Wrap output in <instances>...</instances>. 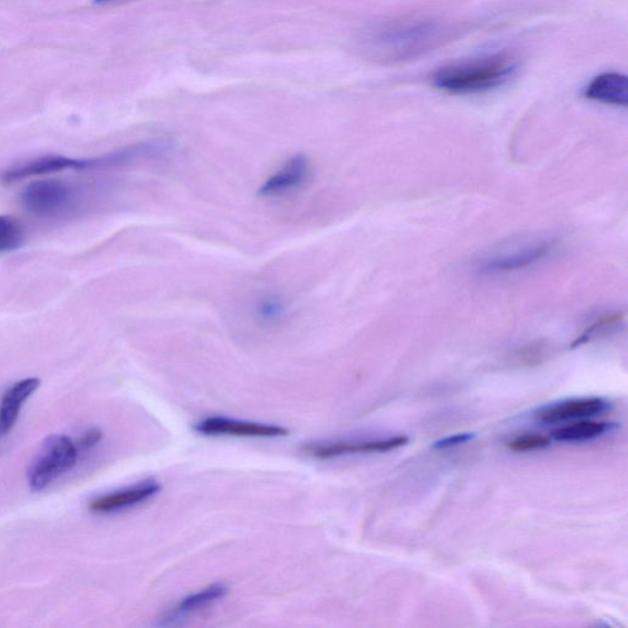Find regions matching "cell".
Returning a JSON list of instances; mask_svg holds the SVG:
<instances>
[{"label": "cell", "mask_w": 628, "mask_h": 628, "mask_svg": "<svg viewBox=\"0 0 628 628\" xmlns=\"http://www.w3.org/2000/svg\"><path fill=\"white\" fill-rule=\"evenodd\" d=\"M160 491L161 485L157 480H144L136 485L98 497L90 503L89 509L94 513L119 512L147 502Z\"/></svg>", "instance_id": "8"}, {"label": "cell", "mask_w": 628, "mask_h": 628, "mask_svg": "<svg viewBox=\"0 0 628 628\" xmlns=\"http://www.w3.org/2000/svg\"><path fill=\"white\" fill-rule=\"evenodd\" d=\"M79 448L71 437L52 434L27 469V484L33 492L43 491L48 486L71 471L78 463Z\"/></svg>", "instance_id": "3"}, {"label": "cell", "mask_w": 628, "mask_h": 628, "mask_svg": "<svg viewBox=\"0 0 628 628\" xmlns=\"http://www.w3.org/2000/svg\"><path fill=\"white\" fill-rule=\"evenodd\" d=\"M585 98L606 105L627 106L628 79L619 72H604L586 86Z\"/></svg>", "instance_id": "13"}, {"label": "cell", "mask_w": 628, "mask_h": 628, "mask_svg": "<svg viewBox=\"0 0 628 628\" xmlns=\"http://www.w3.org/2000/svg\"><path fill=\"white\" fill-rule=\"evenodd\" d=\"M74 198L75 193L71 186L57 179L34 181L22 193L24 208L37 216H52L65 212Z\"/></svg>", "instance_id": "6"}, {"label": "cell", "mask_w": 628, "mask_h": 628, "mask_svg": "<svg viewBox=\"0 0 628 628\" xmlns=\"http://www.w3.org/2000/svg\"><path fill=\"white\" fill-rule=\"evenodd\" d=\"M607 406L609 404L602 398L572 399L541 409L537 413V419L544 424L574 423L600 415Z\"/></svg>", "instance_id": "10"}, {"label": "cell", "mask_w": 628, "mask_h": 628, "mask_svg": "<svg viewBox=\"0 0 628 628\" xmlns=\"http://www.w3.org/2000/svg\"><path fill=\"white\" fill-rule=\"evenodd\" d=\"M554 241L537 240L502 248L480 262L478 269L482 274H502L529 267L554 250Z\"/></svg>", "instance_id": "5"}, {"label": "cell", "mask_w": 628, "mask_h": 628, "mask_svg": "<svg viewBox=\"0 0 628 628\" xmlns=\"http://www.w3.org/2000/svg\"><path fill=\"white\" fill-rule=\"evenodd\" d=\"M408 442L409 438L402 436L374 441L330 442L310 444L307 446V452L319 459H331L350 454L382 453L405 446Z\"/></svg>", "instance_id": "9"}, {"label": "cell", "mask_w": 628, "mask_h": 628, "mask_svg": "<svg viewBox=\"0 0 628 628\" xmlns=\"http://www.w3.org/2000/svg\"><path fill=\"white\" fill-rule=\"evenodd\" d=\"M288 313L286 302L279 296L261 299L254 307V317L262 326L272 327L281 324Z\"/></svg>", "instance_id": "16"}, {"label": "cell", "mask_w": 628, "mask_h": 628, "mask_svg": "<svg viewBox=\"0 0 628 628\" xmlns=\"http://www.w3.org/2000/svg\"><path fill=\"white\" fill-rule=\"evenodd\" d=\"M227 592H229V589H227L225 585L214 583V585L206 586V588L195 593V595L186 596L185 599L181 600L174 607V610L167 614V616L165 617V623H174L176 620L191 615V614L199 612V610L219 602L220 599H223L227 595Z\"/></svg>", "instance_id": "14"}, {"label": "cell", "mask_w": 628, "mask_h": 628, "mask_svg": "<svg viewBox=\"0 0 628 628\" xmlns=\"http://www.w3.org/2000/svg\"><path fill=\"white\" fill-rule=\"evenodd\" d=\"M614 427L613 423L604 421L578 420L574 423L557 427L551 433V437L557 442L577 443V442L593 441L604 436Z\"/></svg>", "instance_id": "15"}, {"label": "cell", "mask_w": 628, "mask_h": 628, "mask_svg": "<svg viewBox=\"0 0 628 628\" xmlns=\"http://www.w3.org/2000/svg\"><path fill=\"white\" fill-rule=\"evenodd\" d=\"M310 164L303 155H296L286 161L281 170L272 175L262 186L260 195L263 196H281L301 188L309 179Z\"/></svg>", "instance_id": "11"}, {"label": "cell", "mask_w": 628, "mask_h": 628, "mask_svg": "<svg viewBox=\"0 0 628 628\" xmlns=\"http://www.w3.org/2000/svg\"><path fill=\"white\" fill-rule=\"evenodd\" d=\"M475 434L472 433H461L454 434V436L443 438V440L437 441L433 444L434 450H447V448L461 446V444L468 443L474 440Z\"/></svg>", "instance_id": "19"}, {"label": "cell", "mask_w": 628, "mask_h": 628, "mask_svg": "<svg viewBox=\"0 0 628 628\" xmlns=\"http://www.w3.org/2000/svg\"><path fill=\"white\" fill-rule=\"evenodd\" d=\"M25 243V230L19 220L10 215H0V253L14 252Z\"/></svg>", "instance_id": "17"}, {"label": "cell", "mask_w": 628, "mask_h": 628, "mask_svg": "<svg viewBox=\"0 0 628 628\" xmlns=\"http://www.w3.org/2000/svg\"><path fill=\"white\" fill-rule=\"evenodd\" d=\"M195 430L205 436L272 438L289 434L288 430L276 424L250 423L224 416L206 417L195 424Z\"/></svg>", "instance_id": "7"}, {"label": "cell", "mask_w": 628, "mask_h": 628, "mask_svg": "<svg viewBox=\"0 0 628 628\" xmlns=\"http://www.w3.org/2000/svg\"><path fill=\"white\" fill-rule=\"evenodd\" d=\"M551 440L543 434H524L510 441L509 448L513 452H529L543 450L550 446Z\"/></svg>", "instance_id": "18"}, {"label": "cell", "mask_w": 628, "mask_h": 628, "mask_svg": "<svg viewBox=\"0 0 628 628\" xmlns=\"http://www.w3.org/2000/svg\"><path fill=\"white\" fill-rule=\"evenodd\" d=\"M517 71V62L507 54L482 55L457 62L434 72V86L451 94L490 91L505 85Z\"/></svg>", "instance_id": "2"}, {"label": "cell", "mask_w": 628, "mask_h": 628, "mask_svg": "<svg viewBox=\"0 0 628 628\" xmlns=\"http://www.w3.org/2000/svg\"><path fill=\"white\" fill-rule=\"evenodd\" d=\"M41 381L29 377L10 385L0 400V438L8 436L19 419L27 399L40 388Z\"/></svg>", "instance_id": "12"}, {"label": "cell", "mask_w": 628, "mask_h": 628, "mask_svg": "<svg viewBox=\"0 0 628 628\" xmlns=\"http://www.w3.org/2000/svg\"><path fill=\"white\" fill-rule=\"evenodd\" d=\"M113 2V0H95V3H98V5H103V3H109Z\"/></svg>", "instance_id": "21"}, {"label": "cell", "mask_w": 628, "mask_h": 628, "mask_svg": "<svg viewBox=\"0 0 628 628\" xmlns=\"http://www.w3.org/2000/svg\"><path fill=\"white\" fill-rule=\"evenodd\" d=\"M446 39V30L431 19L393 20L366 31L361 50L383 63L414 60Z\"/></svg>", "instance_id": "1"}, {"label": "cell", "mask_w": 628, "mask_h": 628, "mask_svg": "<svg viewBox=\"0 0 628 628\" xmlns=\"http://www.w3.org/2000/svg\"><path fill=\"white\" fill-rule=\"evenodd\" d=\"M119 155L109 153L100 157L75 158L62 157V155H47V157L33 158L22 165L14 166L3 172L2 179L5 183L23 181L34 176L54 174L67 170L86 171L100 170V168L115 167L119 166Z\"/></svg>", "instance_id": "4"}, {"label": "cell", "mask_w": 628, "mask_h": 628, "mask_svg": "<svg viewBox=\"0 0 628 628\" xmlns=\"http://www.w3.org/2000/svg\"><path fill=\"white\" fill-rule=\"evenodd\" d=\"M101 440L102 431L98 429V427H91V429L85 431L84 434H82L79 444L84 450H92V448L98 446Z\"/></svg>", "instance_id": "20"}]
</instances>
